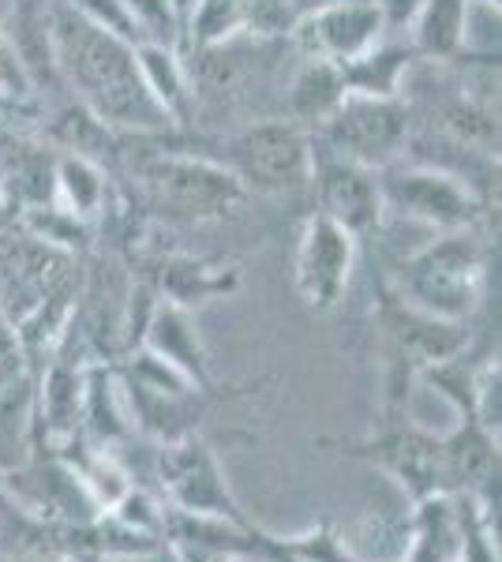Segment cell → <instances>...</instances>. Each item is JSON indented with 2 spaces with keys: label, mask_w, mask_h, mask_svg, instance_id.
Listing matches in <instances>:
<instances>
[{
  "label": "cell",
  "mask_w": 502,
  "mask_h": 562,
  "mask_svg": "<svg viewBox=\"0 0 502 562\" xmlns=\"http://www.w3.org/2000/svg\"><path fill=\"white\" fill-rule=\"evenodd\" d=\"M236 285H241V270L203 256H166L158 262V281H154L161 301L188 307V312L236 293Z\"/></svg>",
  "instance_id": "cell-18"
},
{
  "label": "cell",
  "mask_w": 502,
  "mask_h": 562,
  "mask_svg": "<svg viewBox=\"0 0 502 562\" xmlns=\"http://www.w3.org/2000/svg\"><path fill=\"white\" fill-rule=\"evenodd\" d=\"M289 42L241 34L222 45L185 49L191 87V128L188 135L217 128V135L241 128L259 116H278L281 102V53Z\"/></svg>",
  "instance_id": "cell-2"
},
{
  "label": "cell",
  "mask_w": 502,
  "mask_h": 562,
  "mask_svg": "<svg viewBox=\"0 0 502 562\" xmlns=\"http://www.w3.org/2000/svg\"><path fill=\"white\" fill-rule=\"evenodd\" d=\"M379 188L387 214L424 225L432 233L480 229L491 211V199H483L472 184L424 161H394L379 169Z\"/></svg>",
  "instance_id": "cell-7"
},
{
  "label": "cell",
  "mask_w": 502,
  "mask_h": 562,
  "mask_svg": "<svg viewBox=\"0 0 502 562\" xmlns=\"http://www.w3.org/2000/svg\"><path fill=\"white\" fill-rule=\"evenodd\" d=\"M210 158L222 161L248 195H304L312 180V132L286 116H259L210 139Z\"/></svg>",
  "instance_id": "cell-5"
},
{
  "label": "cell",
  "mask_w": 502,
  "mask_h": 562,
  "mask_svg": "<svg viewBox=\"0 0 502 562\" xmlns=\"http://www.w3.org/2000/svg\"><path fill=\"white\" fill-rule=\"evenodd\" d=\"M379 38H387V31H382L376 0H334V4L312 8L293 26L289 49L297 57L345 65V60L360 57L364 49H371Z\"/></svg>",
  "instance_id": "cell-13"
},
{
  "label": "cell",
  "mask_w": 502,
  "mask_h": 562,
  "mask_svg": "<svg viewBox=\"0 0 502 562\" xmlns=\"http://www.w3.org/2000/svg\"><path fill=\"white\" fill-rule=\"evenodd\" d=\"M345 98V79L342 68L331 65V60H312L300 57V65L289 71L286 83H281V102H278V116L286 121H297L300 128H319L326 116L334 113L337 102Z\"/></svg>",
  "instance_id": "cell-17"
},
{
  "label": "cell",
  "mask_w": 502,
  "mask_h": 562,
  "mask_svg": "<svg viewBox=\"0 0 502 562\" xmlns=\"http://www.w3.org/2000/svg\"><path fill=\"white\" fill-rule=\"evenodd\" d=\"M461 551V510L450 492L413 503L405 518L398 562H458Z\"/></svg>",
  "instance_id": "cell-15"
},
{
  "label": "cell",
  "mask_w": 502,
  "mask_h": 562,
  "mask_svg": "<svg viewBox=\"0 0 502 562\" xmlns=\"http://www.w3.org/2000/svg\"><path fill=\"white\" fill-rule=\"evenodd\" d=\"M127 15H132L135 31H140V45H172L185 49V20H180L172 0H124Z\"/></svg>",
  "instance_id": "cell-24"
},
{
  "label": "cell",
  "mask_w": 502,
  "mask_h": 562,
  "mask_svg": "<svg viewBox=\"0 0 502 562\" xmlns=\"http://www.w3.org/2000/svg\"><path fill=\"white\" fill-rule=\"evenodd\" d=\"M140 349L154 352L158 360H166L172 371L188 379L196 386H217L214 383V371H210V357L203 346V334H199L196 319H191L188 307H177L169 301L154 304L147 326H143V338Z\"/></svg>",
  "instance_id": "cell-14"
},
{
  "label": "cell",
  "mask_w": 502,
  "mask_h": 562,
  "mask_svg": "<svg viewBox=\"0 0 502 562\" xmlns=\"http://www.w3.org/2000/svg\"><path fill=\"white\" fill-rule=\"evenodd\" d=\"M177 551L185 562H236V559H225V555H210V551H185V548H177Z\"/></svg>",
  "instance_id": "cell-28"
},
{
  "label": "cell",
  "mask_w": 502,
  "mask_h": 562,
  "mask_svg": "<svg viewBox=\"0 0 502 562\" xmlns=\"http://www.w3.org/2000/svg\"><path fill=\"white\" fill-rule=\"evenodd\" d=\"M4 476V487L12 495V503L23 514H31L34 521L45 525H90L102 514V506L94 503V495L87 492L83 476L76 473L64 454H34L26 465L12 469Z\"/></svg>",
  "instance_id": "cell-12"
},
{
  "label": "cell",
  "mask_w": 502,
  "mask_h": 562,
  "mask_svg": "<svg viewBox=\"0 0 502 562\" xmlns=\"http://www.w3.org/2000/svg\"><path fill=\"white\" fill-rule=\"evenodd\" d=\"M53 45L64 90L90 109L116 135H185L172 128L166 109L154 102L135 60V45L87 23L64 0H53Z\"/></svg>",
  "instance_id": "cell-1"
},
{
  "label": "cell",
  "mask_w": 502,
  "mask_h": 562,
  "mask_svg": "<svg viewBox=\"0 0 502 562\" xmlns=\"http://www.w3.org/2000/svg\"><path fill=\"white\" fill-rule=\"evenodd\" d=\"M135 60H140V71H143V79H147L154 102L166 109L172 128L188 135V128H191V87H188L185 49L143 42V45H135Z\"/></svg>",
  "instance_id": "cell-21"
},
{
  "label": "cell",
  "mask_w": 502,
  "mask_h": 562,
  "mask_svg": "<svg viewBox=\"0 0 502 562\" xmlns=\"http://www.w3.org/2000/svg\"><path fill=\"white\" fill-rule=\"evenodd\" d=\"M469 12L472 0H424L409 26V45L420 60L454 65L469 53Z\"/></svg>",
  "instance_id": "cell-19"
},
{
  "label": "cell",
  "mask_w": 502,
  "mask_h": 562,
  "mask_svg": "<svg viewBox=\"0 0 502 562\" xmlns=\"http://www.w3.org/2000/svg\"><path fill=\"white\" fill-rule=\"evenodd\" d=\"M158 147L135 158L132 169L143 211L166 222L203 225L236 214L252 199L222 161L188 150V135H166Z\"/></svg>",
  "instance_id": "cell-3"
},
{
  "label": "cell",
  "mask_w": 502,
  "mask_h": 562,
  "mask_svg": "<svg viewBox=\"0 0 502 562\" xmlns=\"http://www.w3.org/2000/svg\"><path fill=\"white\" fill-rule=\"evenodd\" d=\"M390 562H398V559H390Z\"/></svg>",
  "instance_id": "cell-30"
},
{
  "label": "cell",
  "mask_w": 502,
  "mask_h": 562,
  "mask_svg": "<svg viewBox=\"0 0 502 562\" xmlns=\"http://www.w3.org/2000/svg\"><path fill=\"white\" fill-rule=\"evenodd\" d=\"M53 203L60 211L83 217L105 214V206L113 203V188H109V169L98 166L79 154H57V169H53Z\"/></svg>",
  "instance_id": "cell-22"
},
{
  "label": "cell",
  "mask_w": 502,
  "mask_h": 562,
  "mask_svg": "<svg viewBox=\"0 0 502 562\" xmlns=\"http://www.w3.org/2000/svg\"><path fill=\"white\" fill-rule=\"evenodd\" d=\"M0 102H8L20 113V109L34 105V94H31V83H26L23 68H20V57H15L12 42H8L4 26H0Z\"/></svg>",
  "instance_id": "cell-25"
},
{
  "label": "cell",
  "mask_w": 502,
  "mask_h": 562,
  "mask_svg": "<svg viewBox=\"0 0 502 562\" xmlns=\"http://www.w3.org/2000/svg\"><path fill=\"white\" fill-rule=\"evenodd\" d=\"M172 4H177L180 20H185V23H188V12H191V4H196V0H172Z\"/></svg>",
  "instance_id": "cell-29"
},
{
  "label": "cell",
  "mask_w": 502,
  "mask_h": 562,
  "mask_svg": "<svg viewBox=\"0 0 502 562\" xmlns=\"http://www.w3.org/2000/svg\"><path fill=\"white\" fill-rule=\"evenodd\" d=\"M308 192L315 195V211L337 222L342 229H349L356 240L382 229L387 206H382L379 169L342 158V154L319 147L315 139H312V180H308Z\"/></svg>",
  "instance_id": "cell-11"
},
{
  "label": "cell",
  "mask_w": 502,
  "mask_h": 562,
  "mask_svg": "<svg viewBox=\"0 0 502 562\" xmlns=\"http://www.w3.org/2000/svg\"><path fill=\"white\" fill-rule=\"evenodd\" d=\"M38 447V375L23 368L0 386V473L26 465Z\"/></svg>",
  "instance_id": "cell-16"
},
{
  "label": "cell",
  "mask_w": 502,
  "mask_h": 562,
  "mask_svg": "<svg viewBox=\"0 0 502 562\" xmlns=\"http://www.w3.org/2000/svg\"><path fill=\"white\" fill-rule=\"evenodd\" d=\"M420 4H424V0H376V8L382 15V31H387L390 38H405Z\"/></svg>",
  "instance_id": "cell-26"
},
{
  "label": "cell",
  "mask_w": 502,
  "mask_h": 562,
  "mask_svg": "<svg viewBox=\"0 0 502 562\" xmlns=\"http://www.w3.org/2000/svg\"><path fill=\"white\" fill-rule=\"evenodd\" d=\"M116 562H185V559H180V551L172 548L169 540H161L158 548L140 551V555H132V559H116Z\"/></svg>",
  "instance_id": "cell-27"
},
{
  "label": "cell",
  "mask_w": 502,
  "mask_h": 562,
  "mask_svg": "<svg viewBox=\"0 0 502 562\" xmlns=\"http://www.w3.org/2000/svg\"><path fill=\"white\" fill-rule=\"evenodd\" d=\"M319 147L360 161L368 169H387L401 161L409 143V109L401 98L345 94L331 116L312 128Z\"/></svg>",
  "instance_id": "cell-8"
},
{
  "label": "cell",
  "mask_w": 502,
  "mask_h": 562,
  "mask_svg": "<svg viewBox=\"0 0 502 562\" xmlns=\"http://www.w3.org/2000/svg\"><path fill=\"white\" fill-rule=\"evenodd\" d=\"M154 473H158V487H161V495H166L169 510L252 521L248 514H244L241 498L233 495L230 476H225L214 442L203 439V435H185V439L158 442Z\"/></svg>",
  "instance_id": "cell-9"
},
{
  "label": "cell",
  "mask_w": 502,
  "mask_h": 562,
  "mask_svg": "<svg viewBox=\"0 0 502 562\" xmlns=\"http://www.w3.org/2000/svg\"><path fill=\"white\" fill-rule=\"evenodd\" d=\"M416 53L409 38H379L371 49H364L360 57L345 60L342 79H345V94H364V98H401L409 71L416 65Z\"/></svg>",
  "instance_id": "cell-20"
},
{
  "label": "cell",
  "mask_w": 502,
  "mask_h": 562,
  "mask_svg": "<svg viewBox=\"0 0 502 562\" xmlns=\"http://www.w3.org/2000/svg\"><path fill=\"white\" fill-rule=\"evenodd\" d=\"M360 240L342 229L326 214L312 211L300 222L293 251V285L304 307L312 312H337L349 293Z\"/></svg>",
  "instance_id": "cell-10"
},
{
  "label": "cell",
  "mask_w": 502,
  "mask_h": 562,
  "mask_svg": "<svg viewBox=\"0 0 502 562\" xmlns=\"http://www.w3.org/2000/svg\"><path fill=\"white\" fill-rule=\"evenodd\" d=\"M319 447H331L334 454L364 461L390 476L413 503L427 495L446 492V461H443V435L420 428L405 413H379L376 428L368 435L349 439H319Z\"/></svg>",
  "instance_id": "cell-6"
},
{
  "label": "cell",
  "mask_w": 502,
  "mask_h": 562,
  "mask_svg": "<svg viewBox=\"0 0 502 562\" xmlns=\"http://www.w3.org/2000/svg\"><path fill=\"white\" fill-rule=\"evenodd\" d=\"M255 0H196L185 23V49L222 45L252 31Z\"/></svg>",
  "instance_id": "cell-23"
},
{
  "label": "cell",
  "mask_w": 502,
  "mask_h": 562,
  "mask_svg": "<svg viewBox=\"0 0 502 562\" xmlns=\"http://www.w3.org/2000/svg\"><path fill=\"white\" fill-rule=\"evenodd\" d=\"M488 259L491 244L480 229L435 233V240L398 259L387 285L424 315L472 323V315L488 301Z\"/></svg>",
  "instance_id": "cell-4"
}]
</instances>
